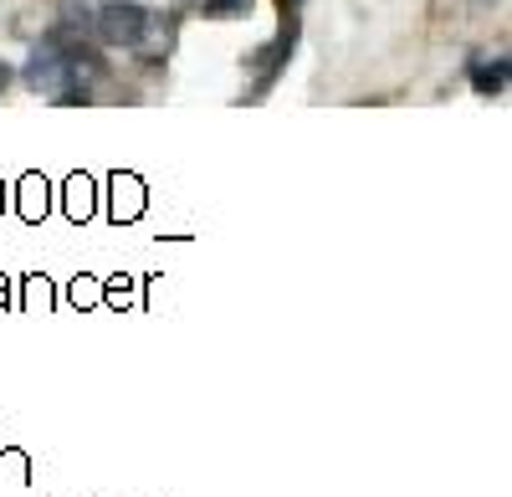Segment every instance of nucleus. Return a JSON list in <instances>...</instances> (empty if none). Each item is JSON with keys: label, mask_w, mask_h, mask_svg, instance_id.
<instances>
[{"label": "nucleus", "mask_w": 512, "mask_h": 497, "mask_svg": "<svg viewBox=\"0 0 512 497\" xmlns=\"http://www.w3.org/2000/svg\"><path fill=\"white\" fill-rule=\"evenodd\" d=\"M297 6H303V0H282V11H297Z\"/></svg>", "instance_id": "obj_10"}, {"label": "nucleus", "mask_w": 512, "mask_h": 497, "mask_svg": "<svg viewBox=\"0 0 512 497\" xmlns=\"http://www.w3.org/2000/svg\"><path fill=\"white\" fill-rule=\"evenodd\" d=\"M144 211V185L134 175H113V221H134Z\"/></svg>", "instance_id": "obj_2"}, {"label": "nucleus", "mask_w": 512, "mask_h": 497, "mask_svg": "<svg viewBox=\"0 0 512 497\" xmlns=\"http://www.w3.org/2000/svg\"><path fill=\"white\" fill-rule=\"evenodd\" d=\"M93 31H98L103 47H139V41L149 36V16L134 6V0H108V11H98Z\"/></svg>", "instance_id": "obj_1"}, {"label": "nucleus", "mask_w": 512, "mask_h": 497, "mask_svg": "<svg viewBox=\"0 0 512 497\" xmlns=\"http://www.w3.org/2000/svg\"><path fill=\"white\" fill-rule=\"evenodd\" d=\"M67 211H72V221H82L93 211V185L88 180H72V195H67Z\"/></svg>", "instance_id": "obj_6"}, {"label": "nucleus", "mask_w": 512, "mask_h": 497, "mask_svg": "<svg viewBox=\"0 0 512 497\" xmlns=\"http://www.w3.org/2000/svg\"><path fill=\"white\" fill-rule=\"evenodd\" d=\"M11 88V62H0V93Z\"/></svg>", "instance_id": "obj_9"}, {"label": "nucleus", "mask_w": 512, "mask_h": 497, "mask_svg": "<svg viewBox=\"0 0 512 497\" xmlns=\"http://www.w3.org/2000/svg\"><path fill=\"white\" fill-rule=\"evenodd\" d=\"M26 298H31V303H41V308H47V298H52V293H47V282H31V287H26Z\"/></svg>", "instance_id": "obj_8"}, {"label": "nucleus", "mask_w": 512, "mask_h": 497, "mask_svg": "<svg viewBox=\"0 0 512 497\" xmlns=\"http://www.w3.org/2000/svg\"><path fill=\"white\" fill-rule=\"evenodd\" d=\"M256 6V0H200V11L210 16V21H236V16H246Z\"/></svg>", "instance_id": "obj_4"}, {"label": "nucleus", "mask_w": 512, "mask_h": 497, "mask_svg": "<svg viewBox=\"0 0 512 497\" xmlns=\"http://www.w3.org/2000/svg\"><path fill=\"white\" fill-rule=\"evenodd\" d=\"M21 216H26V221H41V216H47V185H41V180H26Z\"/></svg>", "instance_id": "obj_5"}, {"label": "nucleus", "mask_w": 512, "mask_h": 497, "mask_svg": "<svg viewBox=\"0 0 512 497\" xmlns=\"http://www.w3.org/2000/svg\"><path fill=\"white\" fill-rule=\"evenodd\" d=\"M472 88H477L482 98L507 93V62H502V57H477V62H472Z\"/></svg>", "instance_id": "obj_3"}, {"label": "nucleus", "mask_w": 512, "mask_h": 497, "mask_svg": "<svg viewBox=\"0 0 512 497\" xmlns=\"http://www.w3.org/2000/svg\"><path fill=\"white\" fill-rule=\"evenodd\" d=\"M93 293H98V287H93V282H82V277H77V287H72V303L82 308V303H88Z\"/></svg>", "instance_id": "obj_7"}]
</instances>
